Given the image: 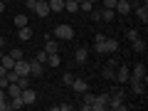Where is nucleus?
Instances as JSON below:
<instances>
[{
	"mask_svg": "<svg viewBox=\"0 0 148 111\" xmlns=\"http://www.w3.org/2000/svg\"><path fill=\"white\" fill-rule=\"evenodd\" d=\"M94 49L99 54H116L119 52V40H111V37H104L94 45Z\"/></svg>",
	"mask_w": 148,
	"mask_h": 111,
	"instance_id": "1",
	"label": "nucleus"
},
{
	"mask_svg": "<svg viewBox=\"0 0 148 111\" xmlns=\"http://www.w3.org/2000/svg\"><path fill=\"white\" fill-rule=\"evenodd\" d=\"M54 37H57V40H72L74 37V27L67 25V22H62V25L54 27Z\"/></svg>",
	"mask_w": 148,
	"mask_h": 111,
	"instance_id": "2",
	"label": "nucleus"
},
{
	"mask_svg": "<svg viewBox=\"0 0 148 111\" xmlns=\"http://www.w3.org/2000/svg\"><path fill=\"white\" fill-rule=\"evenodd\" d=\"M109 109H116V111H123V109H126V99H123L121 94H116V91H114V94L109 96Z\"/></svg>",
	"mask_w": 148,
	"mask_h": 111,
	"instance_id": "3",
	"label": "nucleus"
},
{
	"mask_svg": "<svg viewBox=\"0 0 148 111\" xmlns=\"http://www.w3.org/2000/svg\"><path fill=\"white\" fill-rule=\"evenodd\" d=\"M104 109H109V94L94 96V101H91V111H104Z\"/></svg>",
	"mask_w": 148,
	"mask_h": 111,
	"instance_id": "4",
	"label": "nucleus"
},
{
	"mask_svg": "<svg viewBox=\"0 0 148 111\" xmlns=\"http://www.w3.org/2000/svg\"><path fill=\"white\" fill-rule=\"evenodd\" d=\"M128 74H131V69H128L126 64H119V67H116V74H114V82L126 84V82H128Z\"/></svg>",
	"mask_w": 148,
	"mask_h": 111,
	"instance_id": "5",
	"label": "nucleus"
},
{
	"mask_svg": "<svg viewBox=\"0 0 148 111\" xmlns=\"http://www.w3.org/2000/svg\"><path fill=\"white\" fill-rule=\"evenodd\" d=\"M146 77H148L146 64H136V67H133V72L128 74V82H131V79H141V82H146Z\"/></svg>",
	"mask_w": 148,
	"mask_h": 111,
	"instance_id": "6",
	"label": "nucleus"
},
{
	"mask_svg": "<svg viewBox=\"0 0 148 111\" xmlns=\"http://www.w3.org/2000/svg\"><path fill=\"white\" fill-rule=\"evenodd\" d=\"M114 10H116L121 17H126L128 12L133 10V5H131V0H116V8H114Z\"/></svg>",
	"mask_w": 148,
	"mask_h": 111,
	"instance_id": "7",
	"label": "nucleus"
},
{
	"mask_svg": "<svg viewBox=\"0 0 148 111\" xmlns=\"http://www.w3.org/2000/svg\"><path fill=\"white\" fill-rule=\"evenodd\" d=\"M15 69L20 77H30V62H25V59H15Z\"/></svg>",
	"mask_w": 148,
	"mask_h": 111,
	"instance_id": "8",
	"label": "nucleus"
},
{
	"mask_svg": "<svg viewBox=\"0 0 148 111\" xmlns=\"http://www.w3.org/2000/svg\"><path fill=\"white\" fill-rule=\"evenodd\" d=\"M20 96H22V101H25V106H30V104H35V101H37V91L30 89V86H25Z\"/></svg>",
	"mask_w": 148,
	"mask_h": 111,
	"instance_id": "9",
	"label": "nucleus"
},
{
	"mask_svg": "<svg viewBox=\"0 0 148 111\" xmlns=\"http://www.w3.org/2000/svg\"><path fill=\"white\" fill-rule=\"evenodd\" d=\"M128 84H131V91H133L136 96H143V94H146V82H141V79H131Z\"/></svg>",
	"mask_w": 148,
	"mask_h": 111,
	"instance_id": "10",
	"label": "nucleus"
},
{
	"mask_svg": "<svg viewBox=\"0 0 148 111\" xmlns=\"http://www.w3.org/2000/svg\"><path fill=\"white\" fill-rule=\"evenodd\" d=\"M42 72H45V64L37 62V59H32L30 62V77H42Z\"/></svg>",
	"mask_w": 148,
	"mask_h": 111,
	"instance_id": "11",
	"label": "nucleus"
},
{
	"mask_svg": "<svg viewBox=\"0 0 148 111\" xmlns=\"http://www.w3.org/2000/svg\"><path fill=\"white\" fill-rule=\"evenodd\" d=\"M17 37H20V42H27V40H32V27H30V25L17 27Z\"/></svg>",
	"mask_w": 148,
	"mask_h": 111,
	"instance_id": "12",
	"label": "nucleus"
},
{
	"mask_svg": "<svg viewBox=\"0 0 148 111\" xmlns=\"http://www.w3.org/2000/svg\"><path fill=\"white\" fill-rule=\"evenodd\" d=\"M69 86H72V91H77V94H84V91H86V86H89V84H86L84 79H77V77H74V82H72Z\"/></svg>",
	"mask_w": 148,
	"mask_h": 111,
	"instance_id": "13",
	"label": "nucleus"
},
{
	"mask_svg": "<svg viewBox=\"0 0 148 111\" xmlns=\"http://www.w3.org/2000/svg\"><path fill=\"white\" fill-rule=\"evenodd\" d=\"M133 10H136L138 20H141L143 25H146V22H148V5H146V3H143V5H136V8H133Z\"/></svg>",
	"mask_w": 148,
	"mask_h": 111,
	"instance_id": "14",
	"label": "nucleus"
},
{
	"mask_svg": "<svg viewBox=\"0 0 148 111\" xmlns=\"http://www.w3.org/2000/svg\"><path fill=\"white\" fill-rule=\"evenodd\" d=\"M86 57H89V49H86V47H79L77 52H74V62H77V64H84Z\"/></svg>",
	"mask_w": 148,
	"mask_h": 111,
	"instance_id": "15",
	"label": "nucleus"
},
{
	"mask_svg": "<svg viewBox=\"0 0 148 111\" xmlns=\"http://www.w3.org/2000/svg\"><path fill=\"white\" fill-rule=\"evenodd\" d=\"M35 12H37V15H40V17H47L49 12H52V10H49V5H47V0H42V3H37Z\"/></svg>",
	"mask_w": 148,
	"mask_h": 111,
	"instance_id": "16",
	"label": "nucleus"
},
{
	"mask_svg": "<svg viewBox=\"0 0 148 111\" xmlns=\"http://www.w3.org/2000/svg\"><path fill=\"white\" fill-rule=\"evenodd\" d=\"M91 101H94V94L84 91V101L79 104V109H82V111H91Z\"/></svg>",
	"mask_w": 148,
	"mask_h": 111,
	"instance_id": "17",
	"label": "nucleus"
},
{
	"mask_svg": "<svg viewBox=\"0 0 148 111\" xmlns=\"http://www.w3.org/2000/svg\"><path fill=\"white\" fill-rule=\"evenodd\" d=\"M114 74H116V67H111V64H104V69H101V77L109 82H114Z\"/></svg>",
	"mask_w": 148,
	"mask_h": 111,
	"instance_id": "18",
	"label": "nucleus"
},
{
	"mask_svg": "<svg viewBox=\"0 0 148 111\" xmlns=\"http://www.w3.org/2000/svg\"><path fill=\"white\" fill-rule=\"evenodd\" d=\"M133 52H136V54H146V42H143V40H141V37H138V40H133Z\"/></svg>",
	"mask_w": 148,
	"mask_h": 111,
	"instance_id": "19",
	"label": "nucleus"
},
{
	"mask_svg": "<svg viewBox=\"0 0 148 111\" xmlns=\"http://www.w3.org/2000/svg\"><path fill=\"white\" fill-rule=\"evenodd\" d=\"M45 52H47V54L59 52V42H57V40H47V45H45Z\"/></svg>",
	"mask_w": 148,
	"mask_h": 111,
	"instance_id": "20",
	"label": "nucleus"
},
{
	"mask_svg": "<svg viewBox=\"0 0 148 111\" xmlns=\"http://www.w3.org/2000/svg\"><path fill=\"white\" fill-rule=\"evenodd\" d=\"M64 10L67 12H79V3H77V0H64Z\"/></svg>",
	"mask_w": 148,
	"mask_h": 111,
	"instance_id": "21",
	"label": "nucleus"
},
{
	"mask_svg": "<svg viewBox=\"0 0 148 111\" xmlns=\"http://www.w3.org/2000/svg\"><path fill=\"white\" fill-rule=\"evenodd\" d=\"M47 5H49V10H52V12H62L64 10V0H49Z\"/></svg>",
	"mask_w": 148,
	"mask_h": 111,
	"instance_id": "22",
	"label": "nucleus"
},
{
	"mask_svg": "<svg viewBox=\"0 0 148 111\" xmlns=\"http://www.w3.org/2000/svg\"><path fill=\"white\" fill-rule=\"evenodd\" d=\"M114 17H116V10H111V8H104V10H101V20L104 22H111Z\"/></svg>",
	"mask_w": 148,
	"mask_h": 111,
	"instance_id": "23",
	"label": "nucleus"
},
{
	"mask_svg": "<svg viewBox=\"0 0 148 111\" xmlns=\"http://www.w3.org/2000/svg\"><path fill=\"white\" fill-rule=\"evenodd\" d=\"M47 64H49V67H59V64H62V57H59V52L47 54Z\"/></svg>",
	"mask_w": 148,
	"mask_h": 111,
	"instance_id": "24",
	"label": "nucleus"
},
{
	"mask_svg": "<svg viewBox=\"0 0 148 111\" xmlns=\"http://www.w3.org/2000/svg\"><path fill=\"white\" fill-rule=\"evenodd\" d=\"M15 25H17V27L30 25V20H27V15H25V12H17V15H15Z\"/></svg>",
	"mask_w": 148,
	"mask_h": 111,
	"instance_id": "25",
	"label": "nucleus"
},
{
	"mask_svg": "<svg viewBox=\"0 0 148 111\" xmlns=\"http://www.w3.org/2000/svg\"><path fill=\"white\" fill-rule=\"evenodd\" d=\"M91 10H94V3H89V0H84V3H79V12H84V15H89Z\"/></svg>",
	"mask_w": 148,
	"mask_h": 111,
	"instance_id": "26",
	"label": "nucleus"
},
{
	"mask_svg": "<svg viewBox=\"0 0 148 111\" xmlns=\"http://www.w3.org/2000/svg\"><path fill=\"white\" fill-rule=\"evenodd\" d=\"M22 106H25L22 96H12V99H10V109H22Z\"/></svg>",
	"mask_w": 148,
	"mask_h": 111,
	"instance_id": "27",
	"label": "nucleus"
},
{
	"mask_svg": "<svg viewBox=\"0 0 148 111\" xmlns=\"http://www.w3.org/2000/svg\"><path fill=\"white\" fill-rule=\"evenodd\" d=\"M138 37H141V35H138V30H136V27L126 32V40H128V42H133V40H138Z\"/></svg>",
	"mask_w": 148,
	"mask_h": 111,
	"instance_id": "28",
	"label": "nucleus"
},
{
	"mask_svg": "<svg viewBox=\"0 0 148 111\" xmlns=\"http://www.w3.org/2000/svg\"><path fill=\"white\" fill-rule=\"evenodd\" d=\"M72 82H74V74H72V72H64V77H62V84H67V86H69Z\"/></svg>",
	"mask_w": 148,
	"mask_h": 111,
	"instance_id": "29",
	"label": "nucleus"
},
{
	"mask_svg": "<svg viewBox=\"0 0 148 111\" xmlns=\"http://www.w3.org/2000/svg\"><path fill=\"white\" fill-rule=\"evenodd\" d=\"M37 62H42V64H47V52H45V49H42V52H37Z\"/></svg>",
	"mask_w": 148,
	"mask_h": 111,
	"instance_id": "30",
	"label": "nucleus"
},
{
	"mask_svg": "<svg viewBox=\"0 0 148 111\" xmlns=\"http://www.w3.org/2000/svg\"><path fill=\"white\" fill-rule=\"evenodd\" d=\"M89 17H91L94 22H99V20H101V10H91V12H89Z\"/></svg>",
	"mask_w": 148,
	"mask_h": 111,
	"instance_id": "31",
	"label": "nucleus"
},
{
	"mask_svg": "<svg viewBox=\"0 0 148 111\" xmlns=\"http://www.w3.org/2000/svg\"><path fill=\"white\" fill-rule=\"evenodd\" d=\"M10 57H12V59H22V49H20V47H15V49L10 52Z\"/></svg>",
	"mask_w": 148,
	"mask_h": 111,
	"instance_id": "32",
	"label": "nucleus"
},
{
	"mask_svg": "<svg viewBox=\"0 0 148 111\" xmlns=\"http://www.w3.org/2000/svg\"><path fill=\"white\" fill-rule=\"evenodd\" d=\"M25 8H27V10H32V12H35V8H37V0H25Z\"/></svg>",
	"mask_w": 148,
	"mask_h": 111,
	"instance_id": "33",
	"label": "nucleus"
},
{
	"mask_svg": "<svg viewBox=\"0 0 148 111\" xmlns=\"http://www.w3.org/2000/svg\"><path fill=\"white\" fill-rule=\"evenodd\" d=\"M104 8H111V10H114V8H116V0H104Z\"/></svg>",
	"mask_w": 148,
	"mask_h": 111,
	"instance_id": "34",
	"label": "nucleus"
},
{
	"mask_svg": "<svg viewBox=\"0 0 148 111\" xmlns=\"http://www.w3.org/2000/svg\"><path fill=\"white\" fill-rule=\"evenodd\" d=\"M3 10H5V3H3V0H0V12H3Z\"/></svg>",
	"mask_w": 148,
	"mask_h": 111,
	"instance_id": "35",
	"label": "nucleus"
},
{
	"mask_svg": "<svg viewBox=\"0 0 148 111\" xmlns=\"http://www.w3.org/2000/svg\"><path fill=\"white\" fill-rule=\"evenodd\" d=\"M89 3H99V0H89Z\"/></svg>",
	"mask_w": 148,
	"mask_h": 111,
	"instance_id": "36",
	"label": "nucleus"
},
{
	"mask_svg": "<svg viewBox=\"0 0 148 111\" xmlns=\"http://www.w3.org/2000/svg\"><path fill=\"white\" fill-rule=\"evenodd\" d=\"M77 3H84V0H77Z\"/></svg>",
	"mask_w": 148,
	"mask_h": 111,
	"instance_id": "37",
	"label": "nucleus"
},
{
	"mask_svg": "<svg viewBox=\"0 0 148 111\" xmlns=\"http://www.w3.org/2000/svg\"><path fill=\"white\" fill-rule=\"evenodd\" d=\"M131 3H138V0H131Z\"/></svg>",
	"mask_w": 148,
	"mask_h": 111,
	"instance_id": "38",
	"label": "nucleus"
},
{
	"mask_svg": "<svg viewBox=\"0 0 148 111\" xmlns=\"http://www.w3.org/2000/svg\"><path fill=\"white\" fill-rule=\"evenodd\" d=\"M37 3H42V0H37Z\"/></svg>",
	"mask_w": 148,
	"mask_h": 111,
	"instance_id": "39",
	"label": "nucleus"
},
{
	"mask_svg": "<svg viewBox=\"0 0 148 111\" xmlns=\"http://www.w3.org/2000/svg\"><path fill=\"white\" fill-rule=\"evenodd\" d=\"M3 3H8V0H3Z\"/></svg>",
	"mask_w": 148,
	"mask_h": 111,
	"instance_id": "40",
	"label": "nucleus"
},
{
	"mask_svg": "<svg viewBox=\"0 0 148 111\" xmlns=\"http://www.w3.org/2000/svg\"><path fill=\"white\" fill-rule=\"evenodd\" d=\"M15 3H20V0H15Z\"/></svg>",
	"mask_w": 148,
	"mask_h": 111,
	"instance_id": "41",
	"label": "nucleus"
}]
</instances>
